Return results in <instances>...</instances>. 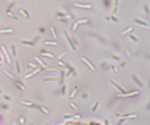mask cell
I'll return each instance as SVG.
<instances>
[{
  "mask_svg": "<svg viewBox=\"0 0 150 125\" xmlns=\"http://www.w3.org/2000/svg\"><path fill=\"white\" fill-rule=\"evenodd\" d=\"M65 37H66V40H68V43L71 44V47L75 50V49H77V46H75L74 43H72V40H71V37H69V34H68V31H65Z\"/></svg>",
  "mask_w": 150,
  "mask_h": 125,
  "instance_id": "obj_1",
  "label": "cell"
},
{
  "mask_svg": "<svg viewBox=\"0 0 150 125\" xmlns=\"http://www.w3.org/2000/svg\"><path fill=\"white\" fill-rule=\"evenodd\" d=\"M81 59H83V62H86V64L88 65V68H90V69H94V65L91 64V62H90V60H88L87 57H81Z\"/></svg>",
  "mask_w": 150,
  "mask_h": 125,
  "instance_id": "obj_2",
  "label": "cell"
},
{
  "mask_svg": "<svg viewBox=\"0 0 150 125\" xmlns=\"http://www.w3.org/2000/svg\"><path fill=\"white\" fill-rule=\"evenodd\" d=\"M56 16H57V18H69V16H71V13H63V12H57V13H56Z\"/></svg>",
  "mask_w": 150,
  "mask_h": 125,
  "instance_id": "obj_3",
  "label": "cell"
},
{
  "mask_svg": "<svg viewBox=\"0 0 150 125\" xmlns=\"http://www.w3.org/2000/svg\"><path fill=\"white\" fill-rule=\"evenodd\" d=\"M75 6H78V8H93V5H90V3H86V5H81V3H75Z\"/></svg>",
  "mask_w": 150,
  "mask_h": 125,
  "instance_id": "obj_4",
  "label": "cell"
},
{
  "mask_svg": "<svg viewBox=\"0 0 150 125\" xmlns=\"http://www.w3.org/2000/svg\"><path fill=\"white\" fill-rule=\"evenodd\" d=\"M35 41H37V38H34V40H31V41H28V40H22V44H35Z\"/></svg>",
  "mask_w": 150,
  "mask_h": 125,
  "instance_id": "obj_5",
  "label": "cell"
},
{
  "mask_svg": "<svg viewBox=\"0 0 150 125\" xmlns=\"http://www.w3.org/2000/svg\"><path fill=\"white\" fill-rule=\"evenodd\" d=\"M2 49H3V53L6 54V57H8V62H9V64H12V57H11V56L8 54V52H6V49H5V46H3Z\"/></svg>",
  "mask_w": 150,
  "mask_h": 125,
  "instance_id": "obj_6",
  "label": "cell"
},
{
  "mask_svg": "<svg viewBox=\"0 0 150 125\" xmlns=\"http://www.w3.org/2000/svg\"><path fill=\"white\" fill-rule=\"evenodd\" d=\"M15 85H16V87L19 88V91H22V90H24V85H22V84H21L19 81H15Z\"/></svg>",
  "mask_w": 150,
  "mask_h": 125,
  "instance_id": "obj_7",
  "label": "cell"
},
{
  "mask_svg": "<svg viewBox=\"0 0 150 125\" xmlns=\"http://www.w3.org/2000/svg\"><path fill=\"white\" fill-rule=\"evenodd\" d=\"M0 32H3V34H12V32H13V30H9V28H8V30H2Z\"/></svg>",
  "mask_w": 150,
  "mask_h": 125,
  "instance_id": "obj_8",
  "label": "cell"
},
{
  "mask_svg": "<svg viewBox=\"0 0 150 125\" xmlns=\"http://www.w3.org/2000/svg\"><path fill=\"white\" fill-rule=\"evenodd\" d=\"M135 22H137V24H141V25H144V27H147V22H144V21H141V19H135Z\"/></svg>",
  "mask_w": 150,
  "mask_h": 125,
  "instance_id": "obj_9",
  "label": "cell"
},
{
  "mask_svg": "<svg viewBox=\"0 0 150 125\" xmlns=\"http://www.w3.org/2000/svg\"><path fill=\"white\" fill-rule=\"evenodd\" d=\"M132 78H134V81H135V83H137V84H138V85H140V87H141V85H143V84H141V81H140V80H138V78H137V77H135V75H134V77H132Z\"/></svg>",
  "mask_w": 150,
  "mask_h": 125,
  "instance_id": "obj_10",
  "label": "cell"
},
{
  "mask_svg": "<svg viewBox=\"0 0 150 125\" xmlns=\"http://www.w3.org/2000/svg\"><path fill=\"white\" fill-rule=\"evenodd\" d=\"M15 65H16V71H18V72H21V64H19L18 60H16V64H15Z\"/></svg>",
  "mask_w": 150,
  "mask_h": 125,
  "instance_id": "obj_11",
  "label": "cell"
},
{
  "mask_svg": "<svg viewBox=\"0 0 150 125\" xmlns=\"http://www.w3.org/2000/svg\"><path fill=\"white\" fill-rule=\"evenodd\" d=\"M38 109H41V110H43L44 113H49V109H46L44 106H38Z\"/></svg>",
  "mask_w": 150,
  "mask_h": 125,
  "instance_id": "obj_12",
  "label": "cell"
},
{
  "mask_svg": "<svg viewBox=\"0 0 150 125\" xmlns=\"http://www.w3.org/2000/svg\"><path fill=\"white\" fill-rule=\"evenodd\" d=\"M106 19H110V21H113V22H119V19H116L115 16H110V18H106Z\"/></svg>",
  "mask_w": 150,
  "mask_h": 125,
  "instance_id": "obj_13",
  "label": "cell"
},
{
  "mask_svg": "<svg viewBox=\"0 0 150 125\" xmlns=\"http://www.w3.org/2000/svg\"><path fill=\"white\" fill-rule=\"evenodd\" d=\"M46 44H50V46H56V43H54V41H49V40L46 41Z\"/></svg>",
  "mask_w": 150,
  "mask_h": 125,
  "instance_id": "obj_14",
  "label": "cell"
},
{
  "mask_svg": "<svg viewBox=\"0 0 150 125\" xmlns=\"http://www.w3.org/2000/svg\"><path fill=\"white\" fill-rule=\"evenodd\" d=\"M22 13H24V15H25V16H27V18H30V13H28V12H27V11H24V9H22Z\"/></svg>",
  "mask_w": 150,
  "mask_h": 125,
  "instance_id": "obj_15",
  "label": "cell"
},
{
  "mask_svg": "<svg viewBox=\"0 0 150 125\" xmlns=\"http://www.w3.org/2000/svg\"><path fill=\"white\" fill-rule=\"evenodd\" d=\"M12 53L16 54V47H15V46H12Z\"/></svg>",
  "mask_w": 150,
  "mask_h": 125,
  "instance_id": "obj_16",
  "label": "cell"
},
{
  "mask_svg": "<svg viewBox=\"0 0 150 125\" xmlns=\"http://www.w3.org/2000/svg\"><path fill=\"white\" fill-rule=\"evenodd\" d=\"M44 81H57V80H56V78H46Z\"/></svg>",
  "mask_w": 150,
  "mask_h": 125,
  "instance_id": "obj_17",
  "label": "cell"
},
{
  "mask_svg": "<svg viewBox=\"0 0 150 125\" xmlns=\"http://www.w3.org/2000/svg\"><path fill=\"white\" fill-rule=\"evenodd\" d=\"M97 107H99V102L94 105V107H93V112H94V110H97Z\"/></svg>",
  "mask_w": 150,
  "mask_h": 125,
  "instance_id": "obj_18",
  "label": "cell"
},
{
  "mask_svg": "<svg viewBox=\"0 0 150 125\" xmlns=\"http://www.w3.org/2000/svg\"><path fill=\"white\" fill-rule=\"evenodd\" d=\"M0 66H2V56H0Z\"/></svg>",
  "mask_w": 150,
  "mask_h": 125,
  "instance_id": "obj_19",
  "label": "cell"
},
{
  "mask_svg": "<svg viewBox=\"0 0 150 125\" xmlns=\"http://www.w3.org/2000/svg\"><path fill=\"white\" fill-rule=\"evenodd\" d=\"M75 124H77V122H75ZM75 124H65V125H75Z\"/></svg>",
  "mask_w": 150,
  "mask_h": 125,
  "instance_id": "obj_20",
  "label": "cell"
},
{
  "mask_svg": "<svg viewBox=\"0 0 150 125\" xmlns=\"http://www.w3.org/2000/svg\"><path fill=\"white\" fill-rule=\"evenodd\" d=\"M0 124H2V119H0Z\"/></svg>",
  "mask_w": 150,
  "mask_h": 125,
  "instance_id": "obj_21",
  "label": "cell"
}]
</instances>
